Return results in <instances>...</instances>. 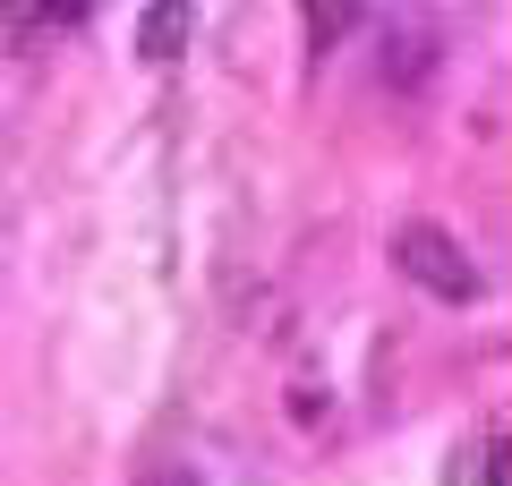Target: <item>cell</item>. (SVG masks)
Wrapping results in <instances>:
<instances>
[{
	"mask_svg": "<svg viewBox=\"0 0 512 486\" xmlns=\"http://www.w3.org/2000/svg\"><path fill=\"white\" fill-rule=\"evenodd\" d=\"M393 273H410V282L427 290V299H478V265L470 248H461L453 231H436V222H402L393 231Z\"/></svg>",
	"mask_w": 512,
	"mask_h": 486,
	"instance_id": "obj_1",
	"label": "cell"
},
{
	"mask_svg": "<svg viewBox=\"0 0 512 486\" xmlns=\"http://www.w3.org/2000/svg\"><path fill=\"white\" fill-rule=\"evenodd\" d=\"M180 26H188V9H154V18H146V43H154V52H163V43L180 35Z\"/></svg>",
	"mask_w": 512,
	"mask_h": 486,
	"instance_id": "obj_2",
	"label": "cell"
}]
</instances>
